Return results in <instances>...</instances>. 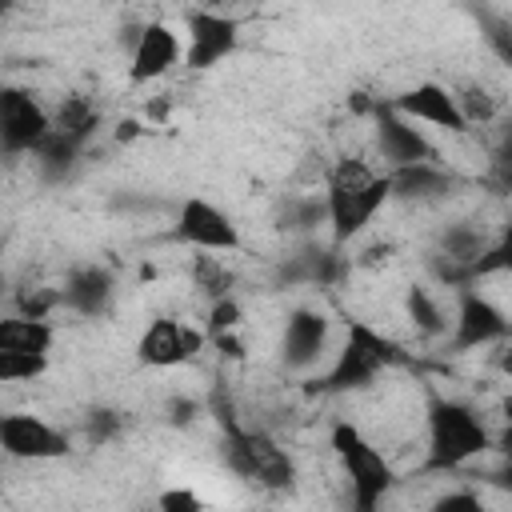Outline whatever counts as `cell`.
<instances>
[{"label": "cell", "mask_w": 512, "mask_h": 512, "mask_svg": "<svg viewBox=\"0 0 512 512\" xmlns=\"http://www.w3.org/2000/svg\"><path fill=\"white\" fill-rule=\"evenodd\" d=\"M208 412L220 424V460L232 476H240L244 484L268 488V492H288L296 484V460L288 456V448H280L272 432L240 424L236 408L220 400V392L208 400Z\"/></svg>", "instance_id": "cell-1"}, {"label": "cell", "mask_w": 512, "mask_h": 512, "mask_svg": "<svg viewBox=\"0 0 512 512\" xmlns=\"http://www.w3.org/2000/svg\"><path fill=\"white\" fill-rule=\"evenodd\" d=\"M324 196H328V240L348 248L392 204V176L388 168L376 172L368 160L340 156L328 168Z\"/></svg>", "instance_id": "cell-2"}, {"label": "cell", "mask_w": 512, "mask_h": 512, "mask_svg": "<svg viewBox=\"0 0 512 512\" xmlns=\"http://www.w3.org/2000/svg\"><path fill=\"white\" fill-rule=\"evenodd\" d=\"M428 448H424V472H460L476 456H484L496 440L488 420L460 396H448L440 388H428Z\"/></svg>", "instance_id": "cell-3"}, {"label": "cell", "mask_w": 512, "mask_h": 512, "mask_svg": "<svg viewBox=\"0 0 512 512\" xmlns=\"http://www.w3.org/2000/svg\"><path fill=\"white\" fill-rule=\"evenodd\" d=\"M408 364L404 348L384 336L380 328L364 324V320H348V332H344V344L336 348L332 364L324 372H316L304 392L308 396H340V392H360L368 388L384 368H400Z\"/></svg>", "instance_id": "cell-4"}, {"label": "cell", "mask_w": 512, "mask_h": 512, "mask_svg": "<svg viewBox=\"0 0 512 512\" xmlns=\"http://www.w3.org/2000/svg\"><path fill=\"white\" fill-rule=\"evenodd\" d=\"M328 444H332L336 464L344 472L352 508L356 512H376L384 504V496L392 492V484H396V468L388 464V456L352 420H332Z\"/></svg>", "instance_id": "cell-5"}, {"label": "cell", "mask_w": 512, "mask_h": 512, "mask_svg": "<svg viewBox=\"0 0 512 512\" xmlns=\"http://www.w3.org/2000/svg\"><path fill=\"white\" fill-rule=\"evenodd\" d=\"M508 332H512V316L476 284H468L456 292V312H452V332L444 336V352L492 348V344H504Z\"/></svg>", "instance_id": "cell-6"}, {"label": "cell", "mask_w": 512, "mask_h": 512, "mask_svg": "<svg viewBox=\"0 0 512 512\" xmlns=\"http://www.w3.org/2000/svg\"><path fill=\"white\" fill-rule=\"evenodd\" d=\"M172 240L196 252H240L244 248L236 220L208 196H184L172 208Z\"/></svg>", "instance_id": "cell-7"}, {"label": "cell", "mask_w": 512, "mask_h": 512, "mask_svg": "<svg viewBox=\"0 0 512 512\" xmlns=\"http://www.w3.org/2000/svg\"><path fill=\"white\" fill-rule=\"evenodd\" d=\"M184 32H188L184 64L192 72H208L240 48V16H232V12H212V8L196 4L184 16Z\"/></svg>", "instance_id": "cell-8"}, {"label": "cell", "mask_w": 512, "mask_h": 512, "mask_svg": "<svg viewBox=\"0 0 512 512\" xmlns=\"http://www.w3.org/2000/svg\"><path fill=\"white\" fill-rule=\"evenodd\" d=\"M372 136H376V156H380L388 168L440 160V152H436V144L428 140V132H424L412 116H404L400 108H392L388 100H380L376 112H372Z\"/></svg>", "instance_id": "cell-9"}, {"label": "cell", "mask_w": 512, "mask_h": 512, "mask_svg": "<svg viewBox=\"0 0 512 512\" xmlns=\"http://www.w3.org/2000/svg\"><path fill=\"white\" fill-rule=\"evenodd\" d=\"M52 132V112L28 92L8 84L0 92V144L8 156H32L40 140Z\"/></svg>", "instance_id": "cell-10"}, {"label": "cell", "mask_w": 512, "mask_h": 512, "mask_svg": "<svg viewBox=\"0 0 512 512\" xmlns=\"http://www.w3.org/2000/svg\"><path fill=\"white\" fill-rule=\"evenodd\" d=\"M0 448L8 460H64L72 452V436L32 412L0 416Z\"/></svg>", "instance_id": "cell-11"}, {"label": "cell", "mask_w": 512, "mask_h": 512, "mask_svg": "<svg viewBox=\"0 0 512 512\" xmlns=\"http://www.w3.org/2000/svg\"><path fill=\"white\" fill-rule=\"evenodd\" d=\"M204 344H208V332H196L176 316H156V320H148V328L136 340V360L144 368L168 372V368L188 364Z\"/></svg>", "instance_id": "cell-12"}, {"label": "cell", "mask_w": 512, "mask_h": 512, "mask_svg": "<svg viewBox=\"0 0 512 512\" xmlns=\"http://www.w3.org/2000/svg\"><path fill=\"white\" fill-rule=\"evenodd\" d=\"M116 272L100 260H80L64 272V284H60V304L64 312L72 316H84V320H100L112 312L116 304Z\"/></svg>", "instance_id": "cell-13"}, {"label": "cell", "mask_w": 512, "mask_h": 512, "mask_svg": "<svg viewBox=\"0 0 512 512\" xmlns=\"http://www.w3.org/2000/svg\"><path fill=\"white\" fill-rule=\"evenodd\" d=\"M332 340V320L320 308H292L284 320V336H280V364L288 372H308L320 364V356L328 352Z\"/></svg>", "instance_id": "cell-14"}, {"label": "cell", "mask_w": 512, "mask_h": 512, "mask_svg": "<svg viewBox=\"0 0 512 512\" xmlns=\"http://www.w3.org/2000/svg\"><path fill=\"white\" fill-rule=\"evenodd\" d=\"M388 104L400 108L404 116H412L416 124H432V128L452 132V136L468 132V120H464V112L456 104V92L448 84H440V80H420V84L396 92Z\"/></svg>", "instance_id": "cell-15"}, {"label": "cell", "mask_w": 512, "mask_h": 512, "mask_svg": "<svg viewBox=\"0 0 512 512\" xmlns=\"http://www.w3.org/2000/svg\"><path fill=\"white\" fill-rule=\"evenodd\" d=\"M388 176H392V200L400 204H440L464 188V180L440 160L400 164V168H388Z\"/></svg>", "instance_id": "cell-16"}, {"label": "cell", "mask_w": 512, "mask_h": 512, "mask_svg": "<svg viewBox=\"0 0 512 512\" xmlns=\"http://www.w3.org/2000/svg\"><path fill=\"white\" fill-rule=\"evenodd\" d=\"M180 64V36L164 24V20H148L132 44V60H128V80L132 84H152L160 76H168Z\"/></svg>", "instance_id": "cell-17"}, {"label": "cell", "mask_w": 512, "mask_h": 512, "mask_svg": "<svg viewBox=\"0 0 512 512\" xmlns=\"http://www.w3.org/2000/svg\"><path fill=\"white\" fill-rule=\"evenodd\" d=\"M272 224L292 236V240H308L316 236L324 224H328V196L324 192H296V196H284L276 204V216Z\"/></svg>", "instance_id": "cell-18"}, {"label": "cell", "mask_w": 512, "mask_h": 512, "mask_svg": "<svg viewBox=\"0 0 512 512\" xmlns=\"http://www.w3.org/2000/svg\"><path fill=\"white\" fill-rule=\"evenodd\" d=\"M52 124L56 132H64L68 140H76L80 148H92L96 132L104 128V112L92 96H80V92H68L60 96V104L52 108Z\"/></svg>", "instance_id": "cell-19"}, {"label": "cell", "mask_w": 512, "mask_h": 512, "mask_svg": "<svg viewBox=\"0 0 512 512\" xmlns=\"http://www.w3.org/2000/svg\"><path fill=\"white\" fill-rule=\"evenodd\" d=\"M88 156V148H80L76 140H68L64 132H56V124H52V132L40 140V148L32 152V164H36V172H40V180L44 184H64V180H72V172L80 168V160Z\"/></svg>", "instance_id": "cell-20"}, {"label": "cell", "mask_w": 512, "mask_h": 512, "mask_svg": "<svg viewBox=\"0 0 512 512\" xmlns=\"http://www.w3.org/2000/svg\"><path fill=\"white\" fill-rule=\"evenodd\" d=\"M404 316L416 328V336H424V340H444L448 336V324H452L448 312H444V304L432 296L428 284H408L404 288Z\"/></svg>", "instance_id": "cell-21"}, {"label": "cell", "mask_w": 512, "mask_h": 512, "mask_svg": "<svg viewBox=\"0 0 512 512\" xmlns=\"http://www.w3.org/2000/svg\"><path fill=\"white\" fill-rule=\"evenodd\" d=\"M492 236H496V232H488L480 220H448V224L436 232V252L472 264L476 256H484V248L492 244Z\"/></svg>", "instance_id": "cell-22"}, {"label": "cell", "mask_w": 512, "mask_h": 512, "mask_svg": "<svg viewBox=\"0 0 512 512\" xmlns=\"http://www.w3.org/2000/svg\"><path fill=\"white\" fill-rule=\"evenodd\" d=\"M56 328L52 320H36V316H4L0 320V348L4 352H52Z\"/></svg>", "instance_id": "cell-23"}, {"label": "cell", "mask_w": 512, "mask_h": 512, "mask_svg": "<svg viewBox=\"0 0 512 512\" xmlns=\"http://www.w3.org/2000/svg\"><path fill=\"white\" fill-rule=\"evenodd\" d=\"M192 288L212 304V300H220V296H232V288H236V272L220 260V252H200V256H192Z\"/></svg>", "instance_id": "cell-24"}, {"label": "cell", "mask_w": 512, "mask_h": 512, "mask_svg": "<svg viewBox=\"0 0 512 512\" xmlns=\"http://www.w3.org/2000/svg\"><path fill=\"white\" fill-rule=\"evenodd\" d=\"M124 428H128V416H124L120 408H112V404H92V408L84 412V420H80V432H84V440H88L92 448L120 440Z\"/></svg>", "instance_id": "cell-25"}, {"label": "cell", "mask_w": 512, "mask_h": 512, "mask_svg": "<svg viewBox=\"0 0 512 512\" xmlns=\"http://www.w3.org/2000/svg\"><path fill=\"white\" fill-rule=\"evenodd\" d=\"M472 276L476 280H484V276H512V216L496 228V236L484 248V256L472 260Z\"/></svg>", "instance_id": "cell-26"}, {"label": "cell", "mask_w": 512, "mask_h": 512, "mask_svg": "<svg viewBox=\"0 0 512 512\" xmlns=\"http://www.w3.org/2000/svg\"><path fill=\"white\" fill-rule=\"evenodd\" d=\"M452 92H456V104H460L468 128H488V124L500 120V104H496V96L484 84H460Z\"/></svg>", "instance_id": "cell-27"}, {"label": "cell", "mask_w": 512, "mask_h": 512, "mask_svg": "<svg viewBox=\"0 0 512 512\" xmlns=\"http://www.w3.org/2000/svg\"><path fill=\"white\" fill-rule=\"evenodd\" d=\"M476 28L488 44V52L512 68V20L500 16V12H488V8H476Z\"/></svg>", "instance_id": "cell-28"}, {"label": "cell", "mask_w": 512, "mask_h": 512, "mask_svg": "<svg viewBox=\"0 0 512 512\" xmlns=\"http://www.w3.org/2000/svg\"><path fill=\"white\" fill-rule=\"evenodd\" d=\"M48 364H52V352H4L0 348V380L4 384L36 380L48 372Z\"/></svg>", "instance_id": "cell-29"}, {"label": "cell", "mask_w": 512, "mask_h": 512, "mask_svg": "<svg viewBox=\"0 0 512 512\" xmlns=\"http://www.w3.org/2000/svg\"><path fill=\"white\" fill-rule=\"evenodd\" d=\"M428 276L440 284V288H452V292H460V288H468V284H476V276H472V264H464V260H452V256H444V252H428Z\"/></svg>", "instance_id": "cell-30"}, {"label": "cell", "mask_w": 512, "mask_h": 512, "mask_svg": "<svg viewBox=\"0 0 512 512\" xmlns=\"http://www.w3.org/2000/svg\"><path fill=\"white\" fill-rule=\"evenodd\" d=\"M64 308L60 304V288H44V284H24L16 292V312L20 316H36V320H52V312Z\"/></svg>", "instance_id": "cell-31"}, {"label": "cell", "mask_w": 512, "mask_h": 512, "mask_svg": "<svg viewBox=\"0 0 512 512\" xmlns=\"http://www.w3.org/2000/svg\"><path fill=\"white\" fill-rule=\"evenodd\" d=\"M200 416H208V400H200V396H192V392H172V396L164 400V424L176 428V432L192 428Z\"/></svg>", "instance_id": "cell-32"}, {"label": "cell", "mask_w": 512, "mask_h": 512, "mask_svg": "<svg viewBox=\"0 0 512 512\" xmlns=\"http://www.w3.org/2000/svg\"><path fill=\"white\" fill-rule=\"evenodd\" d=\"M240 320H244V308H240V300H236V292H232V296H220V300L208 304L204 332H208V340H212V336H224V332H240Z\"/></svg>", "instance_id": "cell-33"}, {"label": "cell", "mask_w": 512, "mask_h": 512, "mask_svg": "<svg viewBox=\"0 0 512 512\" xmlns=\"http://www.w3.org/2000/svg\"><path fill=\"white\" fill-rule=\"evenodd\" d=\"M108 208L120 212V216H160V212L168 208V200H160V196H144V192H116Z\"/></svg>", "instance_id": "cell-34"}, {"label": "cell", "mask_w": 512, "mask_h": 512, "mask_svg": "<svg viewBox=\"0 0 512 512\" xmlns=\"http://www.w3.org/2000/svg\"><path fill=\"white\" fill-rule=\"evenodd\" d=\"M432 508L436 512H480L484 508V496L476 492V488H452V492H440L436 500H432Z\"/></svg>", "instance_id": "cell-35"}, {"label": "cell", "mask_w": 512, "mask_h": 512, "mask_svg": "<svg viewBox=\"0 0 512 512\" xmlns=\"http://www.w3.org/2000/svg\"><path fill=\"white\" fill-rule=\"evenodd\" d=\"M156 504H160L164 512H196V508H204V500H200L192 488H168V492L156 496Z\"/></svg>", "instance_id": "cell-36"}, {"label": "cell", "mask_w": 512, "mask_h": 512, "mask_svg": "<svg viewBox=\"0 0 512 512\" xmlns=\"http://www.w3.org/2000/svg\"><path fill=\"white\" fill-rule=\"evenodd\" d=\"M500 416H504V424H500V432H496L492 448L500 452V460H512V396L500 404Z\"/></svg>", "instance_id": "cell-37"}, {"label": "cell", "mask_w": 512, "mask_h": 512, "mask_svg": "<svg viewBox=\"0 0 512 512\" xmlns=\"http://www.w3.org/2000/svg\"><path fill=\"white\" fill-rule=\"evenodd\" d=\"M208 344H212V348H216L220 356H228V360H240V356H244V344H240V336H236V332H224V336H212Z\"/></svg>", "instance_id": "cell-38"}, {"label": "cell", "mask_w": 512, "mask_h": 512, "mask_svg": "<svg viewBox=\"0 0 512 512\" xmlns=\"http://www.w3.org/2000/svg\"><path fill=\"white\" fill-rule=\"evenodd\" d=\"M144 132V124L136 120V116H128V120H116V128H112V140L116 144H128V140H136Z\"/></svg>", "instance_id": "cell-39"}, {"label": "cell", "mask_w": 512, "mask_h": 512, "mask_svg": "<svg viewBox=\"0 0 512 512\" xmlns=\"http://www.w3.org/2000/svg\"><path fill=\"white\" fill-rule=\"evenodd\" d=\"M488 484H492L496 492L512 496V460H504L500 468H492V472H488Z\"/></svg>", "instance_id": "cell-40"}, {"label": "cell", "mask_w": 512, "mask_h": 512, "mask_svg": "<svg viewBox=\"0 0 512 512\" xmlns=\"http://www.w3.org/2000/svg\"><path fill=\"white\" fill-rule=\"evenodd\" d=\"M144 112H148V120H152V124H156V120L164 124V120H168V112H172V96H164V100H148V108H144Z\"/></svg>", "instance_id": "cell-41"}, {"label": "cell", "mask_w": 512, "mask_h": 512, "mask_svg": "<svg viewBox=\"0 0 512 512\" xmlns=\"http://www.w3.org/2000/svg\"><path fill=\"white\" fill-rule=\"evenodd\" d=\"M200 8H212V12H232L236 16V8H244L248 0H196Z\"/></svg>", "instance_id": "cell-42"}, {"label": "cell", "mask_w": 512, "mask_h": 512, "mask_svg": "<svg viewBox=\"0 0 512 512\" xmlns=\"http://www.w3.org/2000/svg\"><path fill=\"white\" fill-rule=\"evenodd\" d=\"M500 372H504V376H512V332H508L504 352H500Z\"/></svg>", "instance_id": "cell-43"}, {"label": "cell", "mask_w": 512, "mask_h": 512, "mask_svg": "<svg viewBox=\"0 0 512 512\" xmlns=\"http://www.w3.org/2000/svg\"><path fill=\"white\" fill-rule=\"evenodd\" d=\"M4 8H8V12H12V8H16V0H4Z\"/></svg>", "instance_id": "cell-44"}]
</instances>
